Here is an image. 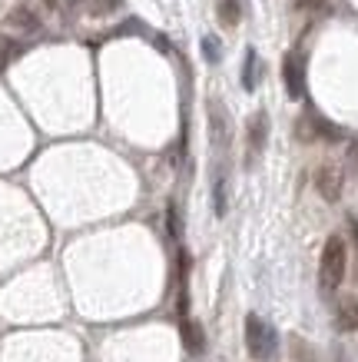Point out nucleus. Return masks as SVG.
I'll use <instances>...</instances> for the list:
<instances>
[{
  "label": "nucleus",
  "mask_w": 358,
  "mask_h": 362,
  "mask_svg": "<svg viewBox=\"0 0 358 362\" xmlns=\"http://www.w3.org/2000/svg\"><path fill=\"white\" fill-rule=\"evenodd\" d=\"M348 269V246L342 236H328L326 250H322V263H318V286L322 293H335Z\"/></svg>",
  "instance_id": "1"
},
{
  "label": "nucleus",
  "mask_w": 358,
  "mask_h": 362,
  "mask_svg": "<svg viewBox=\"0 0 358 362\" xmlns=\"http://www.w3.org/2000/svg\"><path fill=\"white\" fill-rule=\"evenodd\" d=\"M246 346H249V356L259 362H275L279 356V332L272 329L269 322H262L256 313L246 316Z\"/></svg>",
  "instance_id": "2"
},
{
  "label": "nucleus",
  "mask_w": 358,
  "mask_h": 362,
  "mask_svg": "<svg viewBox=\"0 0 358 362\" xmlns=\"http://www.w3.org/2000/svg\"><path fill=\"white\" fill-rule=\"evenodd\" d=\"M282 80H285V93H289L292 100L305 97V57L302 54H285Z\"/></svg>",
  "instance_id": "3"
},
{
  "label": "nucleus",
  "mask_w": 358,
  "mask_h": 362,
  "mask_svg": "<svg viewBox=\"0 0 358 362\" xmlns=\"http://www.w3.org/2000/svg\"><path fill=\"white\" fill-rule=\"evenodd\" d=\"M315 189L322 193L326 203H338V197H342V170L335 163H322L315 170Z\"/></svg>",
  "instance_id": "4"
},
{
  "label": "nucleus",
  "mask_w": 358,
  "mask_h": 362,
  "mask_svg": "<svg viewBox=\"0 0 358 362\" xmlns=\"http://www.w3.org/2000/svg\"><path fill=\"white\" fill-rule=\"evenodd\" d=\"M265 140H269V117L265 113H252L249 127H246V143H249V160H256V156L265 150Z\"/></svg>",
  "instance_id": "5"
},
{
  "label": "nucleus",
  "mask_w": 358,
  "mask_h": 362,
  "mask_svg": "<svg viewBox=\"0 0 358 362\" xmlns=\"http://www.w3.org/2000/svg\"><path fill=\"white\" fill-rule=\"evenodd\" d=\"M209 130H213V146L222 153L229 146V120H226V110H222L219 100L209 103Z\"/></svg>",
  "instance_id": "6"
},
{
  "label": "nucleus",
  "mask_w": 358,
  "mask_h": 362,
  "mask_svg": "<svg viewBox=\"0 0 358 362\" xmlns=\"http://www.w3.org/2000/svg\"><path fill=\"white\" fill-rule=\"evenodd\" d=\"M213 209H216V216H226V209H229L226 166H216V170H213Z\"/></svg>",
  "instance_id": "7"
},
{
  "label": "nucleus",
  "mask_w": 358,
  "mask_h": 362,
  "mask_svg": "<svg viewBox=\"0 0 358 362\" xmlns=\"http://www.w3.org/2000/svg\"><path fill=\"white\" fill-rule=\"evenodd\" d=\"M335 322L342 332H355L358 329V299H342L335 309Z\"/></svg>",
  "instance_id": "8"
},
{
  "label": "nucleus",
  "mask_w": 358,
  "mask_h": 362,
  "mask_svg": "<svg viewBox=\"0 0 358 362\" xmlns=\"http://www.w3.org/2000/svg\"><path fill=\"white\" fill-rule=\"evenodd\" d=\"M183 346L193 352V356L206 349V332H203V322H196V319H183Z\"/></svg>",
  "instance_id": "9"
},
{
  "label": "nucleus",
  "mask_w": 358,
  "mask_h": 362,
  "mask_svg": "<svg viewBox=\"0 0 358 362\" xmlns=\"http://www.w3.org/2000/svg\"><path fill=\"white\" fill-rule=\"evenodd\" d=\"M7 23H11V27H17V30H27V33L40 30V17H37L30 7H13V11L7 13Z\"/></svg>",
  "instance_id": "10"
},
{
  "label": "nucleus",
  "mask_w": 358,
  "mask_h": 362,
  "mask_svg": "<svg viewBox=\"0 0 358 362\" xmlns=\"http://www.w3.org/2000/svg\"><path fill=\"white\" fill-rule=\"evenodd\" d=\"M289 362H318V359H315V349L302 336H289Z\"/></svg>",
  "instance_id": "11"
},
{
  "label": "nucleus",
  "mask_w": 358,
  "mask_h": 362,
  "mask_svg": "<svg viewBox=\"0 0 358 362\" xmlns=\"http://www.w3.org/2000/svg\"><path fill=\"white\" fill-rule=\"evenodd\" d=\"M256 74H259V54H256V50H246V60H242V87L249 90H256Z\"/></svg>",
  "instance_id": "12"
},
{
  "label": "nucleus",
  "mask_w": 358,
  "mask_h": 362,
  "mask_svg": "<svg viewBox=\"0 0 358 362\" xmlns=\"http://www.w3.org/2000/svg\"><path fill=\"white\" fill-rule=\"evenodd\" d=\"M242 21V4L239 0H219V23L222 27H236Z\"/></svg>",
  "instance_id": "13"
},
{
  "label": "nucleus",
  "mask_w": 358,
  "mask_h": 362,
  "mask_svg": "<svg viewBox=\"0 0 358 362\" xmlns=\"http://www.w3.org/2000/svg\"><path fill=\"white\" fill-rule=\"evenodd\" d=\"M123 7V0H87V11L93 17H107V13H117Z\"/></svg>",
  "instance_id": "14"
},
{
  "label": "nucleus",
  "mask_w": 358,
  "mask_h": 362,
  "mask_svg": "<svg viewBox=\"0 0 358 362\" xmlns=\"http://www.w3.org/2000/svg\"><path fill=\"white\" fill-rule=\"evenodd\" d=\"M203 57H206L209 64H219V60H222V44H219V37H213V33L203 37Z\"/></svg>",
  "instance_id": "15"
},
{
  "label": "nucleus",
  "mask_w": 358,
  "mask_h": 362,
  "mask_svg": "<svg viewBox=\"0 0 358 362\" xmlns=\"http://www.w3.org/2000/svg\"><path fill=\"white\" fill-rule=\"evenodd\" d=\"M17 54H20V47L13 44L11 37H0V70H4L7 64H11V60H13Z\"/></svg>",
  "instance_id": "16"
},
{
  "label": "nucleus",
  "mask_w": 358,
  "mask_h": 362,
  "mask_svg": "<svg viewBox=\"0 0 358 362\" xmlns=\"http://www.w3.org/2000/svg\"><path fill=\"white\" fill-rule=\"evenodd\" d=\"M166 223H169V236L179 240V236H183V223L176 216V203H169V209H166Z\"/></svg>",
  "instance_id": "17"
},
{
  "label": "nucleus",
  "mask_w": 358,
  "mask_h": 362,
  "mask_svg": "<svg viewBox=\"0 0 358 362\" xmlns=\"http://www.w3.org/2000/svg\"><path fill=\"white\" fill-rule=\"evenodd\" d=\"M335 362H345V356H342V349H335Z\"/></svg>",
  "instance_id": "18"
},
{
  "label": "nucleus",
  "mask_w": 358,
  "mask_h": 362,
  "mask_svg": "<svg viewBox=\"0 0 358 362\" xmlns=\"http://www.w3.org/2000/svg\"><path fill=\"white\" fill-rule=\"evenodd\" d=\"M44 4H47V7H54V4H56V0H44Z\"/></svg>",
  "instance_id": "19"
},
{
  "label": "nucleus",
  "mask_w": 358,
  "mask_h": 362,
  "mask_svg": "<svg viewBox=\"0 0 358 362\" xmlns=\"http://www.w3.org/2000/svg\"><path fill=\"white\" fill-rule=\"evenodd\" d=\"M355 276H358V266H355Z\"/></svg>",
  "instance_id": "20"
}]
</instances>
